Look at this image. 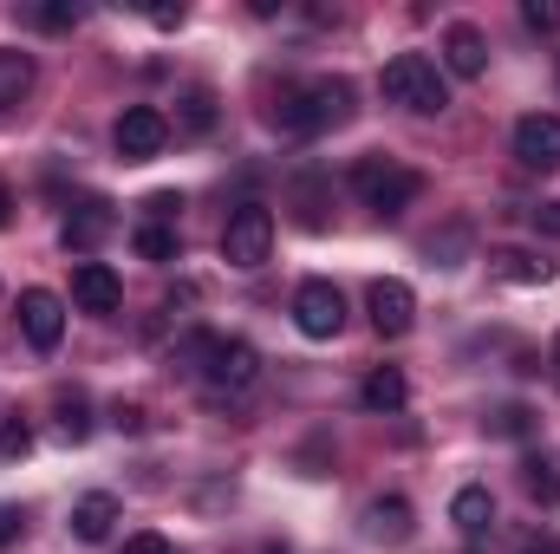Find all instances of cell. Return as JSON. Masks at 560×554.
I'll return each mask as SVG.
<instances>
[{
	"label": "cell",
	"instance_id": "74e56055",
	"mask_svg": "<svg viewBox=\"0 0 560 554\" xmlns=\"http://www.w3.org/2000/svg\"><path fill=\"white\" fill-rule=\"evenodd\" d=\"M268 554H287V549H268Z\"/></svg>",
	"mask_w": 560,
	"mask_h": 554
},
{
	"label": "cell",
	"instance_id": "8992f818",
	"mask_svg": "<svg viewBox=\"0 0 560 554\" xmlns=\"http://www.w3.org/2000/svg\"><path fill=\"white\" fill-rule=\"evenodd\" d=\"M112 143H118L125 163H150V157L170 143V118H163L156 105H125V118L112 125Z\"/></svg>",
	"mask_w": 560,
	"mask_h": 554
},
{
	"label": "cell",
	"instance_id": "d6986e66",
	"mask_svg": "<svg viewBox=\"0 0 560 554\" xmlns=\"http://www.w3.org/2000/svg\"><path fill=\"white\" fill-rule=\"evenodd\" d=\"M26 92H33V53L0 46V112H13Z\"/></svg>",
	"mask_w": 560,
	"mask_h": 554
},
{
	"label": "cell",
	"instance_id": "52a82bcc",
	"mask_svg": "<svg viewBox=\"0 0 560 554\" xmlns=\"http://www.w3.org/2000/svg\"><path fill=\"white\" fill-rule=\"evenodd\" d=\"M365 313H372L378 339H405V333L418 326V293H411L405 280H372V293H365Z\"/></svg>",
	"mask_w": 560,
	"mask_h": 554
},
{
	"label": "cell",
	"instance_id": "d4e9b609",
	"mask_svg": "<svg viewBox=\"0 0 560 554\" xmlns=\"http://www.w3.org/2000/svg\"><path fill=\"white\" fill-rule=\"evenodd\" d=\"M489 430H495V437H528V430H535V412H522V405H502V412L489 417Z\"/></svg>",
	"mask_w": 560,
	"mask_h": 554
},
{
	"label": "cell",
	"instance_id": "ffe728a7",
	"mask_svg": "<svg viewBox=\"0 0 560 554\" xmlns=\"http://www.w3.org/2000/svg\"><path fill=\"white\" fill-rule=\"evenodd\" d=\"M209 125H215V92H209V85H189V92L176 99V131L202 138Z\"/></svg>",
	"mask_w": 560,
	"mask_h": 554
},
{
	"label": "cell",
	"instance_id": "cb8c5ba5",
	"mask_svg": "<svg viewBox=\"0 0 560 554\" xmlns=\"http://www.w3.org/2000/svg\"><path fill=\"white\" fill-rule=\"evenodd\" d=\"M59 437H66V443H85V437H92V412H85L79 392H59Z\"/></svg>",
	"mask_w": 560,
	"mask_h": 554
},
{
	"label": "cell",
	"instance_id": "ba28073f",
	"mask_svg": "<svg viewBox=\"0 0 560 554\" xmlns=\"http://www.w3.org/2000/svg\"><path fill=\"white\" fill-rule=\"evenodd\" d=\"M20 333H26L33 353H52V346L66 339V300L46 293V287H26V293H20Z\"/></svg>",
	"mask_w": 560,
	"mask_h": 554
},
{
	"label": "cell",
	"instance_id": "603a6c76",
	"mask_svg": "<svg viewBox=\"0 0 560 554\" xmlns=\"http://www.w3.org/2000/svg\"><path fill=\"white\" fill-rule=\"evenodd\" d=\"M293 203H300V222H306V229H326V183H319L313 170L293 183Z\"/></svg>",
	"mask_w": 560,
	"mask_h": 554
},
{
	"label": "cell",
	"instance_id": "5b68a950",
	"mask_svg": "<svg viewBox=\"0 0 560 554\" xmlns=\"http://www.w3.org/2000/svg\"><path fill=\"white\" fill-rule=\"evenodd\" d=\"M293 326H300L306 339H332V333L346 326V293H339L332 280H300V293H293Z\"/></svg>",
	"mask_w": 560,
	"mask_h": 554
},
{
	"label": "cell",
	"instance_id": "44dd1931",
	"mask_svg": "<svg viewBox=\"0 0 560 554\" xmlns=\"http://www.w3.org/2000/svg\"><path fill=\"white\" fill-rule=\"evenodd\" d=\"M131 249H138L143 262H156V268H163V262H176V249H183V242H176V229H170V222H143L138 235H131Z\"/></svg>",
	"mask_w": 560,
	"mask_h": 554
},
{
	"label": "cell",
	"instance_id": "8d00e7d4",
	"mask_svg": "<svg viewBox=\"0 0 560 554\" xmlns=\"http://www.w3.org/2000/svg\"><path fill=\"white\" fill-rule=\"evenodd\" d=\"M548 372H555V385H560V333H555V353H548Z\"/></svg>",
	"mask_w": 560,
	"mask_h": 554
},
{
	"label": "cell",
	"instance_id": "ac0fdd59",
	"mask_svg": "<svg viewBox=\"0 0 560 554\" xmlns=\"http://www.w3.org/2000/svg\"><path fill=\"white\" fill-rule=\"evenodd\" d=\"M112 235V203H79L66 216V249H98Z\"/></svg>",
	"mask_w": 560,
	"mask_h": 554
},
{
	"label": "cell",
	"instance_id": "2e32d148",
	"mask_svg": "<svg viewBox=\"0 0 560 554\" xmlns=\"http://www.w3.org/2000/svg\"><path fill=\"white\" fill-rule=\"evenodd\" d=\"M405 399H411V379H405L398 366H378V372L359 385V405H365V412H378V417L405 412Z\"/></svg>",
	"mask_w": 560,
	"mask_h": 554
},
{
	"label": "cell",
	"instance_id": "f1b7e54d",
	"mask_svg": "<svg viewBox=\"0 0 560 554\" xmlns=\"http://www.w3.org/2000/svg\"><path fill=\"white\" fill-rule=\"evenodd\" d=\"M143 209H150V222H170V216H176V209H183V196H170V189H163V196H150V203H143Z\"/></svg>",
	"mask_w": 560,
	"mask_h": 554
},
{
	"label": "cell",
	"instance_id": "836d02e7",
	"mask_svg": "<svg viewBox=\"0 0 560 554\" xmlns=\"http://www.w3.org/2000/svg\"><path fill=\"white\" fill-rule=\"evenodd\" d=\"M150 26H183V7H150Z\"/></svg>",
	"mask_w": 560,
	"mask_h": 554
},
{
	"label": "cell",
	"instance_id": "484cf974",
	"mask_svg": "<svg viewBox=\"0 0 560 554\" xmlns=\"http://www.w3.org/2000/svg\"><path fill=\"white\" fill-rule=\"evenodd\" d=\"M26 450H33V430H26L20 417H7V424H0V457L13 463V457H26Z\"/></svg>",
	"mask_w": 560,
	"mask_h": 554
},
{
	"label": "cell",
	"instance_id": "7402d4cb",
	"mask_svg": "<svg viewBox=\"0 0 560 554\" xmlns=\"http://www.w3.org/2000/svg\"><path fill=\"white\" fill-rule=\"evenodd\" d=\"M522 489H528L535 503L560 509V470L548 463V457H528V463H522Z\"/></svg>",
	"mask_w": 560,
	"mask_h": 554
},
{
	"label": "cell",
	"instance_id": "277c9868",
	"mask_svg": "<svg viewBox=\"0 0 560 554\" xmlns=\"http://www.w3.org/2000/svg\"><path fill=\"white\" fill-rule=\"evenodd\" d=\"M275 255V216L261 203H242L229 222H222V262L229 268H261Z\"/></svg>",
	"mask_w": 560,
	"mask_h": 554
},
{
	"label": "cell",
	"instance_id": "4fadbf2b",
	"mask_svg": "<svg viewBox=\"0 0 560 554\" xmlns=\"http://www.w3.org/2000/svg\"><path fill=\"white\" fill-rule=\"evenodd\" d=\"M411 529H418V516H411L405 496H378V503H365V535H372V542L398 549V542H411Z\"/></svg>",
	"mask_w": 560,
	"mask_h": 554
},
{
	"label": "cell",
	"instance_id": "7c38bea8",
	"mask_svg": "<svg viewBox=\"0 0 560 554\" xmlns=\"http://www.w3.org/2000/svg\"><path fill=\"white\" fill-rule=\"evenodd\" d=\"M443 66H450L456 79H482V72H489V39H482L469 20H456V26L443 33Z\"/></svg>",
	"mask_w": 560,
	"mask_h": 554
},
{
	"label": "cell",
	"instance_id": "e575fe53",
	"mask_svg": "<svg viewBox=\"0 0 560 554\" xmlns=\"http://www.w3.org/2000/svg\"><path fill=\"white\" fill-rule=\"evenodd\" d=\"M522 554H560V542H555V535H528V542H522Z\"/></svg>",
	"mask_w": 560,
	"mask_h": 554
},
{
	"label": "cell",
	"instance_id": "e0dca14e",
	"mask_svg": "<svg viewBox=\"0 0 560 554\" xmlns=\"http://www.w3.org/2000/svg\"><path fill=\"white\" fill-rule=\"evenodd\" d=\"M450 522H456L463 535H489V522H495V496H489L482 483H463V489L450 496Z\"/></svg>",
	"mask_w": 560,
	"mask_h": 554
},
{
	"label": "cell",
	"instance_id": "d590c367",
	"mask_svg": "<svg viewBox=\"0 0 560 554\" xmlns=\"http://www.w3.org/2000/svg\"><path fill=\"white\" fill-rule=\"evenodd\" d=\"M13 222V196H7V183H0V229Z\"/></svg>",
	"mask_w": 560,
	"mask_h": 554
},
{
	"label": "cell",
	"instance_id": "4316f807",
	"mask_svg": "<svg viewBox=\"0 0 560 554\" xmlns=\"http://www.w3.org/2000/svg\"><path fill=\"white\" fill-rule=\"evenodd\" d=\"M522 20H528L535 33H555V26H560V0H528V7H522Z\"/></svg>",
	"mask_w": 560,
	"mask_h": 554
},
{
	"label": "cell",
	"instance_id": "8fae6325",
	"mask_svg": "<svg viewBox=\"0 0 560 554\" xmlns=\"http://www.w3.org/2000/svg\"><path fill=\"white\" fill-rule=\"evenodd\" d=\"M72 300H79L85 313H118V307H125V280L112 275L105 262H79V268H72Z\"/></svg>",
	"mask_w": 560,
	"mask_h": 554
},
{
	"label": "cell",
	"instance_id": "3957f363",
	"mask_svg": "<svg viewBox=\"0 0 560 554\" xmlns=\"http://www.w3.org/2000/svg\"><path fill=\"white\" fill-rule=\"evenodd\" d=\"M352 189H359L365 209L405 216V209L423 196V176L411 170V163H398V157H359V163H352Z\"/></svg>",
	"mask_w": 560,
	"mask_h": 554
},
{
	"label": "cell",
	"instance_id": "f546056e",
	"mask_svg": "<svg viewBox=\"0 0 560 554\" xmlns=\"http://www.w3.org/2000/svg\"><path fill=\"white\" fill-rule=\"evenodd\" d=\"M125 554H176V549H170L163 535H131V542H125Z\"/></svg>",
	"mask_w": 560,
	"mask_h": 554
},
{
	"label": "cell",
	"instance_id": "9c48e42d",
	"mask_svg": "<svg viewBox=\"0 0 560 554\" xmlns=\"http://www.w3.org/2000/svg\"><path fill=\"white\" fill-rule=\"evenodd\" d=\"M255 372H261V353H255L248 339H222V333H215L202 379H209L215 392H248V385H255Z\"/></svg>",
	"mask_w": 560,
	"mask_h": 554
},
{
	"label": "cell",
	"instance_id": "d6a6232c",
	"mask_svg": "<svg viewBox=\"0 0 560 554\" xmlns=\"http://www.w3.org/2000/svg\"><path fill=\"white\" fill-rule=\"evenodd\" d=\"M112 424H118V430H143V412H138V405H118V412H112Z\"/></svg>",
	"mask_w": 560,
	"mask_h": 554
},
{
	"label": "cell",
	"instance_id": "7a4b0ae2",
	"mask_svg": "<svg viewBox=\"0 0 560 554\" xmlns=\"http://www.w3.org/2000/svg\"><path fill=\"white\" fill-rule=\"evenodd\" d=\"M378 92H385L392 105L418 112V118H436V112L450 105V85H443V72H436V59H430V53H398V59H385Z\"/></svg>",
	"mask_w": 560,
	"mask_h": 554
},
{
	"label": "cell",
	"instance_id": "83f0119b",
	"mask_svg": "<svg viewBox=\"0 0 560 554\" xmlns=\"http://www.w3.org/2000/svg\"><path fill=\"white\" fill-rule=\"evenodd\" d=\"M33 20H39V26H46V33H66V26H72V20H79V7H39V13H33Z\"/></svg>",
	"mask_w": 560,
	"mask_h": 554
},
{
	"label": "cell",
	"instance_id": "5bb4252c",
	"mask_svg": "<svg viewBox=\"0 0 560 554\" xmlns=\"http://www.w3.org/2000/svg\"><path fill=\"white\" fill-rule=\"evenodd\" d=\"M489 275L509 280V287H548V280H555V262L535 255V249H495V255H489Z\"/></svg>",
	"mask_w": 560,
	"mask_h": 554
},
{
	"label": "cell",
	"instance_id": "9a60e30c",
	"mask_svg": "<svg viewBox=\"0 0 560 554\" xmlns=\"http://www.w3.org/2000/svg\"><path fill=\"white\" fill-rule=\"evenodd\" d=\"M112 529H118V496L92 489V496L72 503V535H79V542H105Z\"/></svg>",
	"mask_w": 560,
	"mask_h": 554
},
{
	"label": "cell",
	"instance_id": "30bf717a",
	"mask_svg": "<svg viewBox=\"0 0 560 554\" xmlns=\"http://www.w3.org/2000/svg\"><path fill=\"white\" fill-rule=\"evenodd\" d=\"M515 157H522L528 170H560V118L555 112L515 118Z\"/></svg>",
	"mask_w": 560,
	"mask_h": 554
},
{
	"label": "cell",
	"instance_id": "1f68e13d",
	"mask_svg": "<svg viewBox=\"0 0 560 554\" xmlns=\"http://www.w3.org/2000/svg\"><path fill=\"white\" fill-rule=\"evenodd\" d=\"M535 229H541V235H560V203H541V209H535Z\"/></svg>",
	"mask_w": 560,
	"mask_h": 554
},
{
	"label": "cell",
	"instance_id": "6da1fadb",
	"mask_svg": "<svg viewBox=\"0 0 560 554\" xmlns=\"http://www.w3.org/2000/svg\"><path fill=\"white\" fill-rule=\"evenodd\" d=\"M346 118H352V85L346 79L280 85V99H275V125L287 138H319V131H339Z\"/></svg>",
	"mask_w": 560,
	"mask_h": 554
},
{
	"label": "cell",
	"instance_id": "4dcf8cb0",
	"mask_svg": "<svg viewBox=\"0 0 560 554\" xmlns=\"http://www.w3.org/2000/svg\"><path fill=\"white\" fill-rule=\"evenodd\" d=\"M13 535H26V516H20V509H0V549H7Z\"/></svg>",
	"mask_w": 560,
	"mask_h": 554
}]
</instances>
